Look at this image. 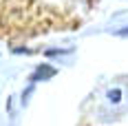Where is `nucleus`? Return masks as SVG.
Here are the masks:
<instances>
[{
    "instance_id": "f257e3e1",
    "label": "nucleus",
    "mask_w": 128,
    "mask_h": 126,
    "mask_svg": "<svg viewBox=\"0 0 128 126\" xmlns=\"http://www.w3.org/2000/svg\"><path fill=\"white\" fill-rule=\"evenodd\" d=\"M58 73V69L55 66H51V64H46V62H42L36 66V71H33V75H31V80L33 82H42V80H49V77H53Z\"/></svg>"
},
{
    "instance_id": "f03ea898",
    "label": "nucleus",
    "mask_w": 128,
    "mask_h": 126,
    "mask_svg": "<svg viewBox=\"0 0 128 126\" xmlns=\"http://www.w3.org/2000/svg\"><path fill=\"white\" fill-rule=\"evenodd\" d=\"M106 95H108V102H113V104L122 102V91H119V88H110Z\"/></svg>"
},
{
    "instance_id": "7ed1b4c3",
    "label": "nucleus",
    "mask_w": 128,
    "mask_h": 126,
    "mask_svg": "<svg viewBox=\"0 0 128 126\" xmlns=\"http://www.w3.org/2000/svg\"><path fill=\"white\" fill-rule=\"evenodd\" d=\"M62 53H66V51H62V49H51V51H46V55L51 58V55H62Z\"/></svg>"
},
{
    "instance_id": "20e7f679",
    "label": "nucleus",
    "mask_w": 128,
    "mask_h": 126,
    "mask_svg": "<svg viewBox=\"0 0 128 126\" xmlns=\"http://www.w3.org/2000/svg\"><path fill=\"white\" fill-rule=\"evenodd\" d=\"M13 53H31V51L24 49V47H20V49H13Z\"/></svg>"
},
{
    "instance_id": "39448f33",
    "label": "nucleus",
    "mask_w": 128,
    "mask_h": 126,
    "mask_svg": "<svg viewBox=\"0 0 128 126\" xmlns=\"http://www.w3.org/2000/svg\"><path fill=\"white\" fill-rule=\"evenodd\" d=\"M117 36H128V27H126V29H119V31H117Z\"/></svg>"
}]
</instances>
